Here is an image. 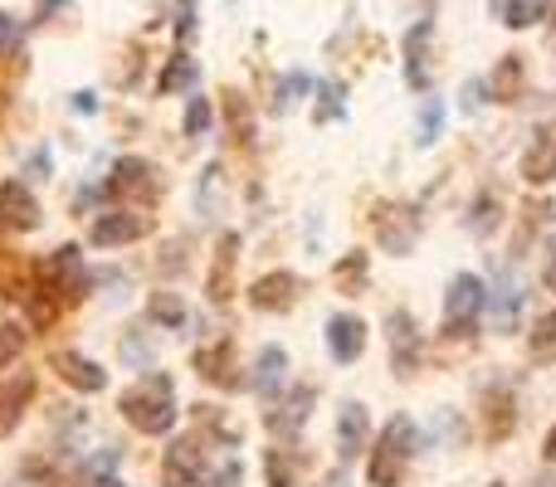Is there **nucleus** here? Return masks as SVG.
Listing matches in <instances>:
<instances>
[{"label":"nucleus","instance_id":"f257e3e1","mask_svg":"<svg viewBox=\"0 0 556 487\" xmlns=\"http://www.w3.org/2000/svg\"><path fill=\"white\" fill-rule=\"evenodd\" d=\"M123 420L142 434H166L176 424V385L172 375H142L123 395Z\"/></svg>","mask_w":556,"mask_h":487},{"label":"nucleus","instance_id":"f03ea898","mask_svg":"<svg viewBox=\"0 0 556 487\" xmlns=\"http://www.w3.org/2000/svg\"><path fill=\"white\" fill-rule=\"evenodd\" d=\"M410 459H415V420L410 414H395V420L386 424L376 453H371V483L376 487H401Z\"/></svg>","mask_w":556,"mask_h":487},{"label":"nucleus","instance_id":"7ed1b4c3","mask_svg":"<svg viewBox=\"0 0 556 487\" xmlns=\"http://www.w3.org/2000/svg\"><path fill=\"white\" fill-rule=\"evenodd\" d=\"M483 303V283L473 273H459L444 297V342H469L473 336V312Z\"/></svg>","mask_w":556,"mask_h":487},{"label":"nucleus","instance_id":"20e7f679","mask_svg":"<svg viewBox=\"0 0 556 487\" xmlns=\"http://www.w3.org/2000/svg\"><path fill=\"white\" fill-rule=\"evenodd\" d=\"M371 230L381 240L386 254H410L415 240H420V210L415 205H376L371 215Z\"/></svg>","mask_w":556,"mask_h":487},{"label":"nucleus","instance_id":"39448f33","mask_svg":"<svg viewBox=\"0 0 556 487\" xmlns=\"http://www.w3.org/2000/svg\"><path fill=\"white\" fill-rule=\"evenodd\" d=\"M39 287L45 293H64V303H74V297H84L88 287V268L84 258H78V248H54V254L45 258V268H39Z\"/></svg>","mask_w":556,"mask_h":487},{"label":"nucleus","instance_id":"423d86ee","mask_svg":"<svg viewBox=\"0 0 556 487\" xmlns=\"http://www.w3.org/2000/svg\"><path fill=\"white\" fill-rule=\"evenodd\" d=\"M108 195H123V201H156L162 195V176H156L152 162H142V156H123V162L113 166V181H108Z\"/></svg>","mask_w":556,"mask_h":487},{"label":"nucleus","instance_id":"0eeeda50","mask_svg":"<svg viewBox=\"0 0 556 487\" xmlns=\"http://www.w3.org/2000/svg\"><path fill=\"white\" fill-rule=\"evenodd\" d=\"M142 234H152V215L142 210H108L93 220V230H88V240L98 248H113V244H132L142 240Z\"/></svg>","mask_w":556,"mask_h":487},{"label":"nucleus","instance_id":"6e6552de","mask_svg":"<svg viewBox=\"0 0 556 487\" xmlns=\"http://www.w3.org/2000/svg\"><path fill=\"white\" fill-rule=\"evenodd\" d=\"M0 230L10 234H29L39 230V201L25 181H5L0 185Z\"/></svg>","mask_w":556,"mask_h":487},{"label":"nucleus","instance_id":"1a4fd4ad","mask_svg":"<svg viewBox=\"0 0 556 487\" xmlns=\"http://www.w3.org/2000/svg\"><path fill=\"white\" fill-rule=\"evenodd\" d=\"M205 478V449L201 439H176L166 449V483L172 487H201Z\"/></svg>","mask_w":556,"mask_h":487},{"label":"nucleus","instance_id":"9d476101","mask_svg":"<svg viewBox=\"0 0 556 487\" xmlns=\"http://www.w3.org/2000/svg\"><path fill=\"white\" fill-rule=\"evenodd\" d=\"M298 278L288 273V268H278V273H264L260 283L250 287V303L260 307V312H288V307L298 303Z\"/></svg>","mask_w":556,"mask_h":487},{"label":"nucleus","instance_id":"9b49d317","mask_svg":"<svg viewBox=\"0 0 556 487\" xmlns=\"http://www.w3.org/2000/svg\"><path fill=\"white\" fill-rule=\"evenodd\" d=\"M195 371H201L205 381L225 385V390L240 385V375H235V342L230 336H215L211 346H201V351H195Z\"/></svg>","mask_w":556,"mask_h":487},{"label":"nucleus","instance_id":"f8f14e48","mask_svg":"<svg viewBox=\"0 0 556 487\" xmlns=\"http://www.w3.org/2000/svg\"><path fill=\"white\" fill-rule=\"evenodd\" d=\"M54 371L64 375L74 390H84V395H93V390H103V385H108L103 366L88 361V356H78V351H54Z\"/></svg>","mask_w":556,"mask_h":487},{"label":"nucleus","instance_id":"ddd939ff","mask_svg":"<svg viewBox=\"0 0 556 487\" xmlns=\"http://www.w3.org/2000/svg\"><path fill=\"white\" fill-rule=\"evenodd\" d=\"M366 439H371V420H366V410L356 400L342 405V414H337V453H342V463L356 459V453L366 449Z\"/></svg>","mask_w":556,"mask_h":487},{"label":"nucleus","instance_id":"4468645a","mask_svg":"<svg viewBox=\"0 0 556 487\" xmlns=\"http://www.w3.org/2000/svg\"><path fill=\"white\" fill-rule=\"evenodd\" d=\"M522 181L528 185H552L556 181V137L552 132H538L522 152Z\"/></svg>","mask_w":556,"mask_h":487},{"label":"nucleus","instance_id":"2eb2a0df","mask_svg":"<svg viewBox=\"0 0 556 487\" xmlns=\"http://www.w3.org/2000/svg\"><path fill=\"white\" fill-rule=\"evenodd\" d=\"M327 351H332L337 361H356V356L366 351V322L362 317H332V322H327Z\"/></svg>","mask_w":556,"mask_h":487},{"label":"nucleus","instance_id":"dca6fc26","mask_svg":"<svg viewBox=\"0 0 556 487\" xmlns=\"http://www.w3.org/2000/svg\"><path fill=\"white\" fill-rule=\"evenodd\" d=\"M430 20H420L405 35V78H410V88H430Z\"/></svg>","mask_w":556,"mask_h":487},{"label":"nucleus","instance_id":"f3484780","mask_svg":"<svg viewBox=\"0 0 556 487\" xmlns=\"http://www.w3.org/2000/svg\"><path fill=\"white\" fill-rule=\"evenodd\" d=\"M235 264H240V234H225L211 268V303H230L235 297Z\"/></svg>","mask_w":556,"mask_h":487},{"label":"nucleus","instance_id":"a211bd4d","mask_svg":"<svg viewBox=\"0 0 556 487\" xmlns=\"http://www.w3.org/2000/svg\"><path fill=\"white\" fill-rule=\"evenodd\" d=\"M391 351H395V371L415 375V366H420V332H415L410 312H391Z\"/></svg>","mask_w":556,"mask_h":487},{"label":"nucleus","instance_id":"6ab92c4d","mask_svg":"<svg viewBox=\"0 0 556 487\" xmlns=\"http://www.w3.org/2000/svg\"><path fill=\"white\" fill-rule=\"evenodd\" d=\"M35 395V375H15V381H0V439L25 420V405Z\"/></svg>","mask_w":556,"mask_h":487},{"label":"nucleus","instance_id":"aec40b11","mask_svg":"<svg viewBox=\"0 0 556 487\" xmlns=\"http://www.w3.org/2000/svg\"><path fill=\"white\" fill-rule=\"evenodd\" d=\"M528 93V68H522V54H503L498 68H493V98L498 103H518Z\"/></svg>","mask_w":556,"mask_h":487},{"label":"nucleus","instance_id":"412c9836","mask_svg":"<svg viewBox=\"0 0 556 487\" xmlns=\"http://www.w3.org/2000/svg\"><path fill=\"white\" fill-rule=\"evenodd\" d=\"M513 430H518V410H513V395H508V390L489 395V400H483V434L498 444V439H508Z\"/></svg>","mask_w":556,"mask_h":487},{"label":"nucleus","instance_id":"4be33fe9","mask_svg":"<svg viewBox=\"0 0 556 487\" xmlns=\"http://www.w3.org/2000/svg\"><path fill=\"white\" fill-rule=\"evenodd\" d=\"M313 400H317L313 390H293V395H288V400L269 414V430H274V434H293L298 424H303L307 414H313Z\"/></svg>","mask_w":556,"mask_h":487},{"label":"nucleus","instance_id":"5701e85b","mask_svg":"<svg viewBox=\"0 0 556 487\" xmlns=\"http://www.w3.org/2000/svg\"><path fill=\"white\" fill-rule=\"evenodd\" d=\"M552 201H528L522 205V220H518V234H513V254H528V244H532V234L538 230H547V220H552Z\"/></svg>","mask_w":556,"mask_h":487},{"label":"nucleus","instance_id":"b1692460","mask_svg":"<svg viewBox=\"0 0 556 487\" xmlns=\"http://www.w3.org/2000/svg\"><path fill=\"white\" fill-rule=\"evenodd\" d=\"M283 371H288L283 346H264V351H260V366H254V390H260V395H274L278 385H283Z\"/></svg>","mask_w":556,"mask_h":487},{"label":"nucleus","instance_id":"393cba45","mask_svg":"<svg viewBox=\"0 0 556 487\" xmlns=\"http://www.w3.org/2000/svg\"><path fill=\"white\" fill-rule=\"evenodd\" d=\"M528 351H532V361H538V366H552L556 361V312H542L538 317Z\"/></svg>","mask_w":556,"mask_h":487},{"label":"nucleus","instance_id":"a878e982","mask_svg":"<svg viewBox=\"0 0 556 487\" xmlns=\"http://www.w3.org/2000/svg\"><path fill=\"white\" fill-rule=\"evenodd\" d=\"M542 10H547L542 0H503L498 15H503V25L508 29H528V25H538L542 20Z\"/></svg>","mask_w":556,"mask_h":487},{"label":"nucleus","instance_id":"bb28decb","mask_svg":"<svg viewBox=\"0 0 556 487\" xmlns=\"http://www.w3.org/2000/svg\"><path fill=\"white\" fill-rule=\"evenodd\" d=\"M191 84H195V59L191 54H176L172 64L162 68V84H156V88H162V93H181V88H191Z\"/></svg>","mask_w":556,"mask_h":487},{"label":"nucleus","instance_id":"cd10ccee","mask_svg":"<svg viewBox=\"0 0 556 487\" xmlns=\"http://www.w3.org/2000/svg\"><path fill=\"white\" fill-rule=\"evenodd\" d=\"M264 469H269V487H293L298 483V459L288 449H269V453H264Z\"/></svg>","mask_w":556,"mask_h":487},{"label":"nucleus","instance_id":"c85d7f7f","mask_svg":"<svg viewBox=\"0 0 556 487\" xmlns=\"http://www.w3.org/2000/svg\"><path fill=\"white\" fill-rule=\"evenodd\" d=\"M147 312H152V322H162V326H181L186 322V303L176 293H152Z\"/></svg>","mask_w":556,"mask_h":487},{"label":"nucleus","instance_id":"c756f323","mask_svg":"<svg viewBox=\"0 0 556 487\" xmlns=\"http://www.w3.org/2000/svg\"><path fill=\"white\" fill-rule=\"evenodd\" d=\"M337 287H342V293H362L366 287V254H346L342 264H337Z\"/></svg>","mask_w":556,"mask_h":487},{"label":"nucleus","instance_id":"7c9ffc66","mask_svg":"<svg viewBox=\"0 0 556 487\" xmlns=\"http://www.w3.org/2000/svg\"><path fill=\"white\" fill-rule=\"evenodd\" d=\"M498 191H483L479 195V201H473V215H469V230L473 234H489L493 230V225H498Z\"/></svg>","mask_w":556,"mask_h":487},{"label":"nucleus","instance_id":"2f4dec72","mask_svg":"<svg viewBox=\"0 0 556 487\" xmlns=\"http://www.w3.org/2000/svg\"><path fill=\"white\" fill-rule=\"evenodd\" d=\"M205 127H211V98H191V107H186V137H201Z\"/></svg>","mask_w":556,"mask_h":487},{"label":"nucleus","instance_id":"473e14b6","mask_svg":"<svg viewBox=\"0 0 556 487\" xmlns=\"http://www.w3.org/2000/svg\"><path fill=\"white\" fill-rule=\"evenodd\" d=\"M20 283H25V268H20L10 254H0V293L15 297V293H20Z\"/></svg>","mask_w":556,"mask_h":487},{"label":"nucleus","instance_id":"72a5a7b5","mask_svg":"<svg viewBox=\"0 0 556 487\" xmlns=\"http://www.w3.org/2000/svg\"><path fill=\"white\" fill-rule=\"evenodd\" d=\"M307 88H313V84H307V78H303V74H288V78H283V84H278V113H283V107H293V103H298V98H303V93H307Z\"/></svg>","mask_w":556,"mask_h":487},{"label":"nucleus","instance_id":"f704fd0d","mask_svg":"<svg viewBox=\"0 0 556 487\" xmlns=\"http://www.w3.org/2000/svg\"><path fill=\"white\" fill-rule=\"evenodd\" d=\"M440 123H444V107L430 98V103H425V117H420V142H425V146L440 137Z\"/></svg>","mask_w":556,"mask_h":487},{"label":"nucleus","instance_id":"c9c22d12","mask_svg":"<svg viewBox=\"0 0 556 487\" xmlns=\"http://www.w3.org/2000/svg\"><path fill=\"white\" fill-rule=\"evenodd\" d=\"M20 346H25V336H20L15 326H0V371H5V366L20 356Z\"/></svg>","mask_w":556,"mask_h":487},{"label":"nucleus","instance_id":"e433bc0d","mask_svg":"<svg viewBox=\"0 0 556 487\" xmlns=\"http://www.w3.org/2000/svg\"><path fill=\"white\" fill-rule=\"evenodd\" d=\"M342 113V84H327L323 88V107H317V123H327V117Z\"/></svg>","mask_w":556,"mask_h":487},{"label":"nucleus","instance_id":"4c0bfd02","mask_svg":"<svg viewBox=\"0 0 556 487\" xmlns=\"http://www.w3.org/2000/svg\"><path fill=\"white\" fill-rule=\"evenodd\" d=\"M225 107H230V117H235V132H240V142H250V113H244L240 93H225Z\"/></svg>","mask_w":556,"mask_h":487},{"label":"nucleus","instance_id":"58836bf2","mask_svg":"<svg viewBox=\"0 0 556 487\" xmlns=\"http://www.w3.org/2000/svg\"><path fill=\"white\" fill-rule=\"evenodd\" d=\"M176 35L181 39L195 35V0H181V5H176Z\"/></svg>","mask_w":556,"mask_h":487},{"label":"nucleus","instance_id":"ea45409f","mask_svg":"<svg viewBox=\"0 0 556 487\" xmlns=\"http://www.w3.org/2000/svg\"><path fill=\"white\" fill-rule=\"evenodd\" d=\"M20 44V25L10 15H0V49H15Z\"/></svg>","mask_w":556,"mask_h":487},{"label":"nucleus","instance_id":"a19ab883","mask_svg":"<svg viewBox=\"0 0 556 487\" xmlns=\"http://www.w3.org/2000/svg\"><path fill=\"white\" fill-rule=\"evenodd\" d=\"M542 283L556 293V240H552V248H547V264H542Z\"/></svg>","mask_w":556,"mask_h":487},{"label":"nucleus","instance_id":"79ce46f5","mask_svg":"<svg viewBox=\"0 0 556 487\" xmlns=\"http://www.w3.org/2000/svg\"><path fill=\"white\" fill-rule=\"evenodd\" d=\"M108 463H113V459H108ZM108 463H103V473H93V478H88V487H123L113 478V469H108Z\"/></svg>","mask_w":556,"mask_h":487},{"label":"nucleus","instance_id":"37998d69","mask_svg":"<svg viewBox=\"0 0 556 487\" xmlns=\"http://www.w3.org/2000/svg\"><path fill=\"white\" fill-rule=\"evenodd\" d=\"M74 107H78V113H93L98 98H93V93H74Z\"/></svg>","mask_w":556,"mask_h":487},{"label":"nucleus","instance_id":"c03bdc74","mask_svg":"<svg viewBox=\"0 0 556 487\" xmlns=\"http://www.w3.org/2000/svg\"><path fill=\"white\" fill-rule=\"evenodd\" d=\"M547 459H552V463H556V430H552V434H547Z\"/></svg>","mask_w":556,"mask_h":487},{"label":"nucleus","instance_id":"a18cd8bd","mask_svg":"<svg viewBox=\"0 0 556 487\" xmlns=\"http://www.w3.org/2000/svg\"><path fill=\"white\" fill-rule=\"evenodd\" d=\"M498 487H503V483H498Z\"/></svg>","mask_w":556,"mask_h":487}]
</instances>
